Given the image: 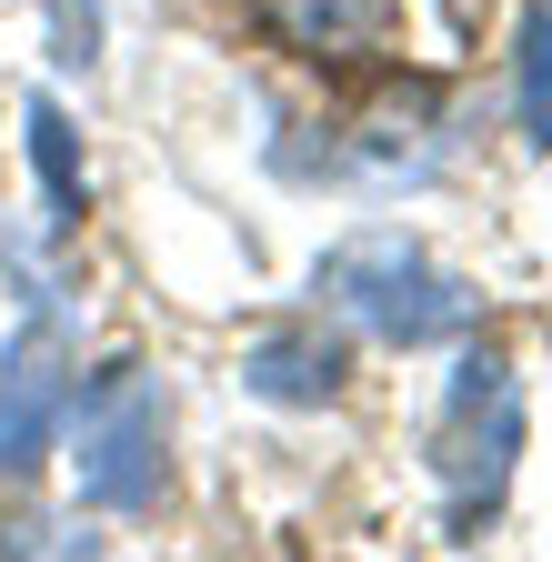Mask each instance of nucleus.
<instances>
[{
	"mask_svg": "<svg viewBox=\"0 0 552 562\" xmlns=\"http://www.w3.org/2000/svg\"><path fill=\"white\" fill-rule=\"evenodd\" d=\"M512 452H522V392H512V362L503 351H472L452 402H442V432H432V462L452 482V503H493L512 482Z\"/></svg>",
	"mask_w": 552,
	"mask_h": 562,
	"instance_id": "obj_3",
	"label": "nucleus"
},
{
	"mask_svg": "<svg viewBox=\"0 0 552 562\" xmlns=\"http://www.w3.org/2000/svg\"><path fill=\"white\" fill-rule=\"evenodd\" d=\"M241 372H251L261 402H331L341 372H352V351H341L331 331H261Z\"/></svg>",
	"mask_w": 552,
	"mask_h": 562,
	"instance_id": "obj_6",
	"label": "nucleus"
},
{
	"mask_svg": "<svg viewBox=\"0 0 552 562\" xmlns=\"http://www.w3.org/2000/svg\"><path fill=\"white\" fill-rule=\"evenodd\" d=\"M322 302L352 312L382 341H402V351L412 341H452L472 322V292H462L452 271H432V251L402 241V232H352V241L322 261Z\"/></svg>",
	"mask_w": 552,
	"mask_h": 562,
	"instance_id": "obj_1",
	"label": "nucleus"
},
{
	"mask_svg": "<svg viewBox=\"0 0 552 562\" xmlns=\"http://www.w3.org/2000/svg\"><path fill=\"white\" fill-rule=\"evenodd\" d=\"M60 422H71V351H60L50 312H31L21 341L0 351V472H41Z\"/></svg>",
	"mask_w": 552,
	"mask_h": 562,
	"instance_id": "obj_4",
	"label": "nucleus"
},
{
	"mask_svg": "<svg viewBox=\"0 0 552 562\" xmlns=\"http://www.w3.org/2000/svg\"><path fill=\"white\" fill-rule=\"evenodd\" d=\"M81 503L101 513H151L161 503V392L142 362H111L91 392H81Z\"/></svg>",
	"mask_w": 552,
	"mask_h": 562,
	"instance_id": "obj_2",
	"label": "nucleus"
},
{
	"mask_svg": "<svg viewBox=\"0 0 552 562\" xmlns=\"http://www.w3.org/2000/svg\"><path fill=\"white\" fill-rule=\"evenodd\" d=\"M31 171L50 191V222H81L91 181H81V140H71V111L60 101H31Z\"/></svg>",
	"mask_w": 552,
	"mask_h": 562,
	"instance_id": "obj_8",
	"label": "nucleus"
},
{
	"mask_svg": "<svg viewBox=\"0 0 552 562\" xmlns=\"http://www.w3.org/2000/svg\"><path fill=\"white\" fill-rule=\"evenodd\" d=\"M251 21L312 70H372L402 50V0H251Z\"/></svg>",
	"mask_w": 552,
	"mask_h": 562,
	"instance_id": "obj_5",
	"label": "nucleus"
},
{
	"mask_svg": "<svg viewBox=\"0 0 552 562\" xmlns=\"http://www.w3.org/2000/svg\"><path fill=\"white\" fill-rule=\"evenodd\" d=\"M512 111H522L532 151H552V0H532L512 31Z\"/></svg>",
	"mask_w": 552,
	"mask_h": 562,
	"instance_id": "obj_7",
	"label": "nucleus"
},
{
	"mask_svg": "<svg viewBox=\"0 0 552 562\" xmlns=\"http://www.w3.org/2000/svg\"><path fill=\"white\" fill-rule=\"evenodd\" d=\"M50 60L91 70L101 60V0H50Z\"/></svg>",
	"mask_w": 552,
	"mask_h": 562,
	"instance_id": "obj_9",
	"label": "nucleus"
}]
</instances>
